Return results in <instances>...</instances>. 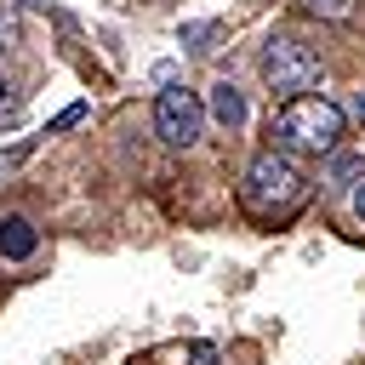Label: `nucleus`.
I'll return each instance as SVG.
<instances>
[{
  "label": "nucleus",
  "mask_w": 365,
  "mask_h": 365,
  "mask_svg": "<svg viewBox=\"0 0 365 365\" xmlns=\"http://www.w3.org/2000/svg\"><path fill=\"white\" fill-rule=\"evenodd\" d=\"M23 120V91L17 80H0V125H17Z\"/></svg>",
  "instance_id": "8"
},
{
  "label": "nucleus",
  "mask_w": 365,
  "mask_h": 365,
  "mask_svg": "<svg viewBox=\"0 0 365 365\" xmlns=\"http://www.w3.org/2000/svg\"><path fill=\"white\" fill-rule=\"evenodd\" d=\"M354 217H359V222H365V182H359V188H354Z\"/></svg>",
  "instance_id": "14"
},
{
  "label": "nucleus",
  "mask_w": 365,
  "mask_h": 365,
  "mask_svg": "<svg viewBox=\"0 0 365 365\" xmlns=\"http://www.w3.org/2000/svg\"><path fill=\"white\" fill-rule=\"evenodd\" d=\"M200 125H205V108H200V97L188 86H165L154 97V137L165 148H188L200 137Z\"/></svg>",
  "instance_id": "4"
},
{
  "label": "nucleus",
  "mask_w": 365,
  "mask_h": 365,
  "mask_svg": "<svg viewBox=\"0 0 365 365\" xmlns=\"http://www.w3.org/2000/svg\"><path fill=\"white\" fill-rule=\"evenodd\" d=\"M342 131H348V114L331 97L302 91V97H285V108L274 114L268 137H274L279 154H314V160H325L331 148H342Z\"/></svg>",
  "instance_id": "2"
},
{
  "label": "nucleus",
  "mask_w": 365,
  "mask_h": 365,
  "mask_svg": "<svg viewBox=\"0 0 365 365\" xmlns=\"http://www.w3.org/2000/svg\"><path fill=\"white\" fill-rule=\"evenodd\" d=\"M365 177V154H354V148H331L325 154V171H319V182H331V188H348V182H359Z\"/></svg>",
  "instance_id": "7"
},
{
  "label": "nucleus",
  "mask_w": 365,
  "mask_h": 365,
  "mask_svg": "<svg viewBox=\"0 0 365 365\" xmlns=\"http://www.w3.org/2000/svg\"><path fill=\"white\" fill-rule=\"evenodd\" d=\"M11 40H17V11H11V6H0V57L11 51Z\"/></svg>",
  "instance_id": "12"
},
{
  "label": "nucleus",
  "mask_w": 365,
  "mask_h": 365,
  "mask_svg": "<svg viewBox=\"0 0 365 365\" xmlns=\"http://www.w3.org/2000/svg\"><path fill=\"white\" fill-rule=\"evenodd\" d=\"M354 114H359V120H365V91H359V97H354Z\"/></svg>",
  "instance_id": "15"
},
{
  "label": "nucleus",
  "mask_w": 365,
  "mask_h": 365,
  "mask_svg": "<svg viewBox=\"0 0 365 365\" xmlns=\"http://www.w3.org/2000/svg\"><path fill=\"white\" fill-rule=\"evenodd\" d=\"M211 40H217V23H188L182 29V46L188 51H211Z\"/></svg>",
  "instance_id": "10"
},
{
  "label": "nucleus",
  "mask_w": 365,
  "mask_h": 365,
  "mask_svg": "<svg viewBox=\"0 0 365 365\" xmlns=\"http://www.w3.org/2000/svg\"><path fill=\"white\" fill-rule=\"evenodd\" d=\"M302 200H308V177L291 165V154H279V148L251 154V165L240 177V205L257 222H285L302 211Z\"/></svg>",
  "instance_id": "1"
},
{
  "label": "nucleus",
  "mask_w": 365,
  "mask_h": 365,
  "mask_svg": "<svg viewBox=\"0 0 365 365\" xmlns=\"http://www.w3.org/2000/svg\"><path fill=\"white\" fill-rule=\"evenodd\" d=\"M80 120H86V103H68V108H63V114L46 125V137H57V131H68V125H80Z\"/></svg>",
  "instance_id": "11"
},
{
  "label": "nucleus",
  "mask_w": 365,
  "mask_h": 365,
  "mask_svg": "<svg viewBox=\"0 0 365 365\" xmlns=\"http://www.w3.org/2000/svg\"><path fill=\"white\" fill-rule=\"evenodd\" d=\"M319 74H325L319 51L302 46L297 34H268V40H262V80H268V91H279V97H302V91L319 86Z\"/></svg>",
  "instance_id": "3"
},
{
  "label": "nucleus",
  "mask_w": 365,
  "mask_h": 365,
  "mask_svg": "<svg viewBox=\"0 0 365 365\" xmlns=\"http://www.w3.org/2000/svg\"><path fill=\"white\" fill-rule=\"evenodd\" d=\"M211 120H217L222 131H240V125H245V91L228 86V80H217V86H211Z\"/></svg>",
  "instance_id": "6"
},
{
  "label": "nucleus",
  "mask_w": 365,
  "mask_h": 365,
  "mask_svg": "<svg viewBox=\"0 0 365 365\" xmlns=\"http://www.w3.org/2000/svg\"><path fill=\"white\" fill-rule=\"evenodd\" d=\"M29 148H34V143H17V148H6V154H0V171H6V165H17V160H29Z\"/></svg>",
  "instance_id": "13"
},
{
  "label": "nucleus",
  "mask_w": 365,
  "mask_h": 365,
  "mask_svg": "<svg viewBox=\"0 0 365 365\" xmlns=\"http://www.w3.org/2000/svg\"><path fill=\"white\" fill-rule=\"evenodd\" d=\"M314 17H325V23H342V17H354V0H302Z\"/></svg>",
  "instance_id": "9"
},
{
  "label": "nucleus",
  "mask_w": 365,
  "mask_h": 365,
  "mask_svg": "<svg viewBox=\"0 0 365 365\" xmlns=\"http://www.w3.org/2000/svg\"><path fill=\"white\" fill-rule=\"evenodd\" d=\"M34 245H40V234H34V222L29 217H0V257L6 262H23V257H34Z\"/></svg>",
  "instance_id": "5"
}]
</instances>
